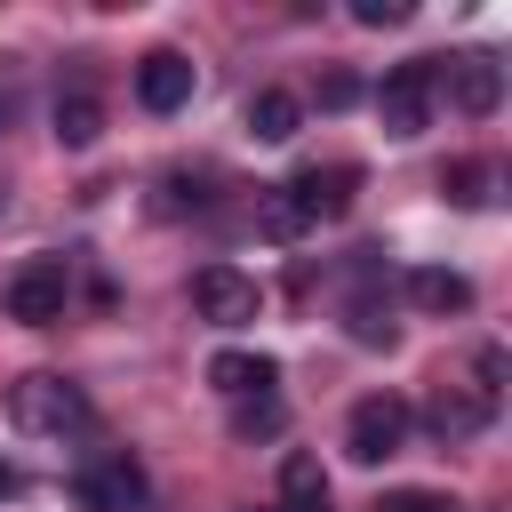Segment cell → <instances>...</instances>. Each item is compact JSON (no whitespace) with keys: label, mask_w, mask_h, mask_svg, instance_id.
<instances>
[{"label":"cell","mask_w":512,"mask_h":512,"mask_svg":"<svg viewBox=\"0 0 512 512\" xmlns=\"http://www.w3.org/2000/svg\"><path fill=\"white\" fill-rule=\"evenodd\" d=\"M408 296H416V312H432V320L472 312V280L448 272V264H416V272H408Z\"/></svg>","instance_id":"7c38bea8"},{"label":"cell","mask_w":512,"mask_h":512,"mask_svg":"<svg viewBox=\"0 0 512 512\" xmlns=\"http://www.w3.org/2000/svg\"><path fill=\"white\" fill-rule=\"evenodd\" d=\"M8 320H24V328H56L64 320V304H72V264L64 256H32L16 280H8Z\"/></svg>","instance_id":"277c9868"},{"label":"cell","mask_w":512,"mask_h":512,"mask_svg":"<svg viewBox=\"0 0 512 512\" xmlns=\"http://www.w3.org/2000/svg\"><path fill=\"white\" fill-rule=\"evenodd\" d=\"M472 376H480L472 392H480V400H496V392H504V344H480V352H472Z\"/></svg>","instance_id":"44dd1931"},{"label":"cell","mask_w":512,"mask_h":512,"mask_svg":"<svg viewBox=\"0 0 512 512\" xmlns=\"http://www.w3.org/2000/svg\"><path fill=\"white\" fill-rule=\"evenodd\" d=\"M432 96H448L464 120H488V112L504 104V64H496V56H456V64H440Z\"/></svg>","instance_id":"52a82bcc"},{"label":"cell","mask_w":512,"mask_h":512,"mask_svg":"<svg viewBox=\"0 0 512 512\" xmlns=\"http://www.w3.org/2000/svg\"><path fill=\"white\" fill-rule=\"evenodd\" d=\"M288 424V408L272 400V392H256V400H232V440H272Z\"/></svg>","instance_id":"ac0fdd59"},{"label":"cell","mask_w":512,"mask_h":512,"mask_svg":"<svg viewBox=\"0 0 512 512\" xmlns=\"http://www.w3.org/2000/svg\"><path fill=\"white\" fill-rule=\"evenodd\" d=\"M488 416H496V400H480L472 384H440V392H432V408H424L432 440H448V448H456V440H472Z\"/></svg>","instance_id":"8fae6325"},{"label":"cell","mask_w":512,"mask_h":512,"mask_svg":"<svg viewBox=\"0 0 512 512\" xmlns=\"http://www.w3.org/2000/svg\"><path fill=\"white\" fill-rule=\"evenodd\" d=\"M72 496H80V512H152V472L128 448H104V456L80 464Z\"/></svg>","instance_id":"7a4b0ae2"},{"label":"cell","mask_w":512,"mask_h":512,"mask_svg":"<svg viewBox=\"0 0 512 512\" xmlns=\"http://www.w3.org/2000/svg\"><path fill=\"white\" fill-rule=\"evenodd\" d=\"M432 80H440V56H408V64H392L384 80H376V120H384V136H424V120H432Z\"/></svg>","instance_id":"3957f363"},{"label":"cell","mask_w":512,"mask_h":512,"mask_svg":"<svg viewBox=\"0 0 512 512\" xmlns=\"http://www.w3.org/2000/svg\"><path fill=\"white\" fill-rule=\"evenodd\" d=\"M192 304H200V320H216V328H248V320L264 312V288H256L248 272H232V264H200V272H192Z\"/></svg>","instance_id":"8992f818"},{"label":"cell","mask_w":512,"mask_h":512,"mask_svg":"<svg viewBox=\"0 0 512 512\" xmlns=\"http://www.w3.org/2000/svg\"><path fill=\"white\" fill-rule=\"evenodd\" d=\"M368 512H456L440 488H392V496H376Z\"/></svg>","instance_id":"ffe728a7"},{"label":"cell","mask_w":512,"mask_h":512,"mask_svg":"<svg viewBox=\"0 0 512 512\" xmlns=\"http://www.w3.org/2000/svg\"><path fill=\"white\" fill-rule=\"evenodd\" d=\"M0 128H8V96H0Z\"/></svg>","instance_id":"484cf974"},{"label":"cell","mask_w":512,"mask_h":512,"mask_svg":"<svg viewBox=\"0 0 512 512\" xmlns=\"http://www.w3.org/2000/svg\"><path fill=\"white\" fill-rule=\"evenodd\" d=\"M296 128H304V104H296L288 88H256V96H248V136H256V144H288Z\"/></svg>","instance_id":"4fadbf2b"},{"label":"cell","mask_w":512,"mask_h":512,"mask_svg":"<svg viewBox=\"0 0 512 512\" xmlns=\"http://www.w3.org/2000/svg\"><path fill=\"white\" fill-rule=\"evenodd\" d=\"M8 416H16V432H32V440H64V432L88 424V392H80L72 376H56V368H32V376L8 384Z\"/></svg>","instance_id":"6da1fadb"},{"label":"cell","mask_w":512,"mask_h":512,"mask_svg":"<svg viewBox=\"0 0 512 512\" xmlns=\"http://www.w3.org/2000/svg\"><path fill=\"white\" fill-rule=\"evenodd\" d=\"M400 440H408V400L400 392L352 400V424H344V456L352 464H384V456H400Z\"/></svg>","instance_id":"5b68a950"},{"label":"cell","mask_w":512,"mask_h":512,"mask_svg":"<svg viewBox=\"0 0 512 512\" xmlns=\"http://www.w3.org/2000/svg\"><path fill=\"white\" fill-rule=\"evenodd\" d=\"M280 512H328V504H280Z\"/></svg>","instance_id":"d4e9b609"},{"label":"cell","mask_w":512,"mask_h":512,"mask_svg":"<svg viewBox=\"0 0 512 512\" xmlns=\"http://www.w3.org/2000/svg\"><path fill=\"white\" fill-rule=\"evenodd\" d=\"M192 88H200V72H192V56H176V48H152V56L136 64V104H144V112H184Z\"/></svg>","instance_id":"9c48e42d"},{"label":"cell","mask_w":512,"mask_h":512,"mask_svg":"<svg viewBox=\"0 0 512 512\" xmlns=\"http://www.w3.org/2000/svg\"><path fill=\"white\" fill-rule=\"evenodd\" d=\"M256 232H264V240H296V232H304V208H296V200L272 184V192L256 200Z\"/></svg>","instance_id":"d6986e66"},{"label":"cell","mask_w":512,"mask_h":512,"mask_svg":"<svg viewBox=\"0 0 512 512\" xmlns=\"http://www.w3.org/2000/svg\"><path fill=\"white\" fill-rule=\"evenodd\" d=\"M352 104H360V80L352 72H328L320 80V112H352Z\"/></svg>","instance_id":"603a6c76"},{"label":"cell","mask_w":512,"mask_h":512,"mask_svg":"<svg viewBox=\"0 0 512 512\" xmlns=\"http://www.w3.org/2000/svg\"><path fill=\"white\" fill-rule=\"evenodd\" d=\"M16 496H24V472H16L8 456H0V504H16Z\"/></svg>","instance_id":"cb8c5ba5"},{"label":"cell","mask_w":512,"mask_h":512,"mask_svg":"<svg viewBox=\"0 0 512 512\" xmlns=\"http://www.w3.org/2000/svg\"><path fill=\"white\" fill-rule=\"evenodd\" d=\"M48 120H56V144H64V152H88V144L104 136V104H96L88 88L56 96V112H48Z\"/></svg>","instance_id":"5bb4252c"},{"label":"cell","mask_w":512,"mask_h":512,"mask_svg":"<svg viewBox=\"0 0 512 512\" xmlns=\"http://www.w3.org/2000/svg\"><path fill=\"white\" fill-rule=\"evenodd\" d=\"M280 192L304 208V224H328V216H344V208H352V192H360V168H352V160H328V168H296Z\"/></svg>","instance_id":"ba28073f"},{"label":"cell","mask_w":512,"mask_h":512,"mask_svg":"<svg viewBox=\"0 0 512 512\" xmlns=\"http://www.w3.org/2000/svg\"><path fill=\"white\" fill-rule=\"evenodd\" d=\"M488 184H496V176H488L480 160H448V168H440V200H448V208H480Z\"/></svg>","instance_id":"e0dca14e"},{"label":"cell","mask_w":512,"mask_h":512,"mask_svg":"<svg viewBox=\"0 0 512 512\" xmlns=\"http://www.w3.org/2000/svg\"><path fill=\"white\" fill-rule=\"evenodd\" d=\"M352 24L384 32V24H408V0H352Z\"/></svg>","instance_id":"7402d4cb"},{"label":"cell","mask_w":512,"mask_h":512,"mask_svg":"<svg viewBox=\"0 0 512 512\" xmlns=\"http://www.w3.org/2000/svg\"><path fill=\"white\" fill-rule=\"evenodd\" d=\"M344 328H352V344H400V320H392V304H376V296H352L344 304Z\"/></svg>","instance_id":"2e32d148"},{"label":"cell","mask_w":512,"mask_h":512,"mask_svg":"<svg viewBox=\"0 0 512 512\" xmlns=\"http://www.w3.org/2000/svg\"><path fill=\"white\" fill-rule=\"evenodd\" d=\"M208 384H216L224 400H256V392L280 384V360H272V352H240V344H224V352H208Z\"/></svg>","instance_id":"30bf717a"},{"label":"cell","mask_w":512,"mask_h":512,"mask_svg":"<svg viewBox=\"0 0 512 512\" xmlns=\"http://www.w3.org/2000/svg\"><path fill=\"white\" fill-rule=\"evenodd\" d=\"M280 504H328V472L312 448H288L280 456Z\"/></svg>","instance_id":"9a60e30c"}]
</instances>
